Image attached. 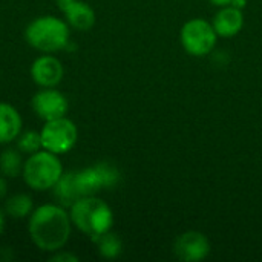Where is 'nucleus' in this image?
I'll use <instances>...</instances> for the list:
<instances>
[{
  "mask_svg": "<svg viewBox=\"0 0 262 262\" xmlns=\"http://www.w3.org/2000/svg\"><path fill=\"white\" fill-rule=\"evenodd\" d=\"M72 220L60 204H43L29 215L28 232L31 241L43 252L61 250L71 238Z\"/></svg>",
  "mask_w": 262,
  "mask_h": 262,
  "instance_id": "f257e3e1",
  "label": "nucleus"
},
{
  "mask_svg": "<svg viewBox=\"0 0 262 262\" xmlns=\"http://www.w3.org/2000/svg\"><path fill=\"white\" fill-rule=\"evenodd\" d=\"M69 215L72 224L92 241L101 235L112 230L114 226V212L106 201L97 195L81 196L71 207Z\"/></svg>",
  "mask_w": 262,
  "mask_h": 262,
  "instance_id": "f03ea898",
  "label": "nucleus"
},
{
  "mask_svg": "<svg viewBox=\"0 0 262 262\" xmlns=\"http://www.w3.org/2000/svg\"><path fill=\"white\" fill-rule=\"evenodd\" d=\"M25 38L29 46L40 52H58L71 43V26L60 17L40 15L26 26Z\"/></svg>",
  "mask_w": 262,
  "mask_h": 262,
  "instance_id": "7ed1b4c3",
  "label": "nucleus"
},
{
  "mask_svg": "<svg viewBox=\"0 0 262 262\" xmlns=\"http://www.w3.org/2000/svg\"><path fill=\"white\" fill-rule=\"evenodd\" d=\"M63 173L64 170L58 155L46 149L28 155V160L25 161L21 172L28 187L37 192L54 189V186L57 184Z\"/></svg>",
  "mask_w": 262,
  "mask_h": 262,
  "instance_id": "20e7f679",
  "label": "nucleus"
},
{
  "mask_svg": "<svg viewBox=\"0 0 262 262\" xmlns=\"http://www.w3.org/2000/svg\"><path fill=\"white\" fill-rule=\"evenodd\" d=\"M180 40H181L184 51L189 55L206 57L215 49L218 34L212 21L196 17V18L187 20L183 25L180 31Z\"/></svg>",
  "mask_w": 262,
  "mask_h": 262,
  "instance_id": "39448f33",
  "label": "nucleus"
},
{
  "mask_svg": "<svg viewBox=\"0 0 262 262\" xmlns=\"http://www.w3.org/2000/svg\"><path fill=\"white\" fill-rule=\"evenodd\" d=\"M77 192L81 196L97 195L104 189H112L120 181V172L109 163H97L86 169L74 172Z\"/></svg>",
  "mask_w": 262,
  "mask_h": 262,
  "instance_id": "423d86ee",
  "label": "nucleus"
},
{
  "mask_svg": "<svg viewBox=\"0 0 262 262\" xmlns=\"http://www.w3.org/2000/svg\"><path fill=\"white\" fill-rule=\"evenodd\" d=\"M40 137L43 149L57 155H63L72 150L77 144L78 129L72 120H69L68 117H61L45 121L40 130Z\"/></svg>",
  "mask_w": 262,
  "mask_h": 262,
  "instance_id": "0eeeda50",
  "label": "nucleus"
},
{
  "mask_svg": "<svg viewBox=\"0 0 262 262\" xmlns=\"http://www.w3.org/2000/svg\"><path fill=\"white\" fill-rule=\"evenodd\" d=\"M32 111L43 120H55L66 117L69 111V101L64 94L55 88H41L31 100Z\"/></svg>",
  "mask_w": 262,
  "mask_h": 262,
  "instance_id": "6e6552de",
  "label": "nucleus"
},
{
  "mask_svg": "<svg viewBox=\"0 0 262 262\" xmlns=\"http://www.w3.org/2000/svg\"><path fill=\"white\" fill-rule=\"evenodd\" d=\"M212 246L209 238L196 230L181 233L173 244V253L180 261L198 262L204 261L210 255Z\"/></svg>",
  "mask_w": 262,
  "mask_h": 262,
  "instance_id": "1a4fd4ad",
  "label": "nucleus"
},
{
  "mask_svg": "<svg viewBox=\"0 0 262 262\" xmlns=\"http://www.w3.org/2000/svg\"><path fill=\"white\" fill-rule=\"evenodd\" d=\"M64 69L61 61L51 55L43 54L37 57L31 64V78L40 88H57L61 83Z\"/></svg>",
  "mask_w": 262,
  "mask_h": 262,
  "instance_id": "9d476101",
  "label": "nucleus"
},
{
  "mask_svg": "<svg viewBox=\"0 0 262 262\" xmlns=\"http://www.w3.org/2000/svg\"><path fill=\"white\" fill-rule=\"evenodd\" d=\"M212 25H213L218 37L232 38V37L238 35L244 28V12H243V9H238L232 5L223 6L215 14Z\"/></svg>",
  "mask_w": 262,
  "mask_h": 262,
  "instance_id": "9b49d317",
  "label": "nucleus"
},
{
  "mask_svg": "<svg viewBox=\"0 0 262 262\" xmlns=\"http://www.w3.org/2000/svg\"><path fill=\"white\" fill-rule=\"evenodd\" d=\"M60 9L64 14V20L68 25L77 31H89L94 28L97 15L94 8L83 2V0H72L60 6Z\"/></svg>",
  "mask_w": 262,
  "mask_h": 262,
  "instance_id": "f8f14e48",
  "label": "nucleus"
},
{
  "mask_svg": "<svg viewBox=\"0 0 262 262\" xmlns=\"http://www.w3.org/2000/svg\"><path fill=\"white\" fill-rule=\"evenodd\" d=\"M23 130L20 112L9 103H0V144H9L17 140Z\"/></svg>",
  "mask_w": 262,
  "mask_h": 262,
  "instance_id": "ddd939ff",
  "label": "nucleus"
},
{
  "mask_svg": "<svg viewBox=\"0 0 262 262\" xmlns=\"http://www.w3.org/2000/svg\"><path fill=\"white\" fill-rule=\"evenodd\" d=\"M52 190L58 204H61L63 207H71L80 198L74 181V172H64Z\"/></svg>",
  "mask_w": 262,
  "mask_h": 262,
  "instance_id": "4468645a",
  "label": "nucleus"
},
{
  "mask_svg": "<svg viewBox=\"0 0 262 262\" xmlns=\"http://www.w3.org/2000/svg\"><path fill=\"white\" fill-rule=\"evenodd\" d=\"M32 212H34V201L26 193L12 195L5 203V213L11 218H15V220L29 218Z\"/></svg>",
  "mask_w": 262,
  "mask_h": 262,
  "instance_id": "2eb2a0df",
  "label": "nucleus"
},
{
  "mask_svg": "<svg viewBox=\"0 0 262 262\" xmlns=\"http://www.w3.org/2000/svg\"><path fill=\"white\" fill-rule=\"evenodd\" d=\"M23 158L18 149H6L0 154V172L3 177L17 178L23 172Z\"/></svg>",
  "mask_w": 262,
  "mask_h": 262,
  "instance_id": "dca6fc26",
  "label": "nucleus"
},
{
  "mask_svg": "<svg viewBox=\"0 0 262 262\" xmlns=\"http://www.w3.org/2000/svg\"><path fill=\"white\" fill-rule=\"evenodd\" d=\"M94 243L97 244L98 253L103 258H106V259H115L123 252V243H121L120 236L117 233H114L112 230L104 233V235H101Z\"/></svg>",
  "mask_w": 262,
  "mask_h": 262,
  "instance_id": "f3484780",
  "label": "nucleus"
},
{
  "mask_svg": "<svg viewBox=\"0 0 262 262\" xmlns=\"http://www.w3.org/2000/svg\"><path fill=\"white\" fill-rule=\"evenodd\" d=\"M15 141H17V149L25 155H32L43 149L40 132L35 130H21V134L17 137Z\"/></svg>",
  "mask_w": 262,
  "mask_h": 262,
  "instance_id": "a211bd4d",
  "label": "nucleus"
},
{
  "mask_svg": "<svg viewBox=\"0 0 262 262\" xmlns=\"http://www.w3.org/2000/svg\"><path fill=\"white\" fill-rule=\"evenodd\" d=\"M49 261L52 262H78L80 258L75 256L74 253L71 252H66V250H57L54 252V255L49 258Z\"/></svg>",
  "mask_w": 262,
  "mask_h": 262,
  "instance_id": "6ab92c4d",
  "label": "nucleus"
},
{
  "mask_svg": "<svg viewBox=\"0 0 262 262\" xmlns=\"http://www.w3.org/2000/svg\"><path fill=\"white\" fill-rule=\"evenodd\" d=\"M6 189H8V186H6V181H5V178H3V175H0V200L6 195Z\"/></svg>",
  "mask_w": 262,
  "mask_h": 262,
  "instance_id": "aec40b11",
  "label": "nucleus"
},
{
  "mask_svg": "<svg viewBox=\"0 0 262 262\" xmlns=\"http://www.w3.org/2000/svg\"><path fill=\"white\" fill-rule=\"evenodd\" d=\"M230 5L235 6V8H238V9H243L244 11V8L247 6V0H232Z\"/></svg>",
  "mask_w": 262,
  "mask_h": 262,
  "instance_id": "412c9836",
  "label": "nucleus"
},
{
  "mask_svg": "<svg viewBox=\"0 0 262 262\" xmlns=\"http://www.w3.org/2000/svg\"><path fill=\"white\" fill-rule=\"evenodd\" d=\"M212 5H215V6H218V8H223V6H227V5H230L232 3V0H209Z\"/></svg>",
  "mask_w": 262,
  "mask_h": 262,
  "instance_id": "4be33fe9",
  "label": "nucleus"
},
{
  "mask_svg": "<svg viewBox=\"0 0 262 262\" xmlns=\"http://www.w3.org/2000/svg\"><path fill=\"white\" fill-rule=\"evenodd\" d=\"M5 226H6V216H5V212L0 210V235H2L3 230H5Z\"/></svg>",
  "mask_w": 262,
  "mask_h": 262,
  "instance_id": "5701e85b",
  "label": "nucleus"
},
{
  "mask_svg": "<svg viewBox=\"0 0 262 262\" xmlns=\"http://www.w3.org/2000/svg\"><path fill=\"white\" fill-rule=\"evenodd\" d=\"M55 2H57V5H58V8H60V6H63L64 3H68V2H72V0H55Z\"/></svg>",
  "mask_w": 262,
  "mask_h": 262,
  "instance_id": "b1692460",
  "label": "nucleus"
}]
</instances>
